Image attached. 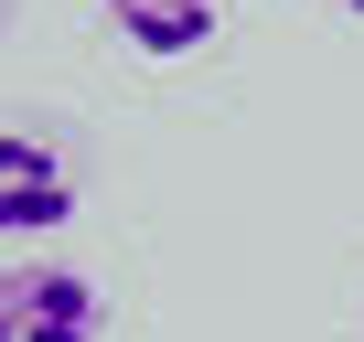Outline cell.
<instances>
[{"label": "cell", "mask_w": 364, "mask_h": 342, "mask_svg": "<svg viewBox=\"0 0 364 342\" xmlns=\"http://www.w3.org/2000/svg\"><path fill=\"white\" fill-rule=\"evenodd\" d=\"M107 299L75 267H0V342H97Z\"/></svg>", "instance_id": "1"}, {"label": "cell", "mask_w": 364, "mask_h": 342, "mask_svg": "<svg viewBox=\"0 0 364 342\" xmlns=\"http://www.w3.org/2000/svg\"><path fill=\"white\" fill-rule=\"evenodd\" d=\"M107 22H118V43H139L150 65H171V54H204L215 43L225 0H107Z\"/></svg>", "instance_id": "3"}, {"label": "cell", "mask_w": 364, "mask_h": 342, "mask_svg": "<svg viewBox=\"0 0 364 342\" xmlns=\"http://www.w3.org/2000/svg\"><path fill=\"white\" fill-rule=\"evenodd\" d=\"M332 11H353V22H364V0H332Z\"/></svg>", "instance_id": "4"}, {"label": "cell", "mask_w": 364, "mask_h": 342, "mask_svg": "<svg viewBox=\"0 0 364 342\" xmlns=\"http://www.w3.org/2000/svg\"><path fill=\"white\" fill-rule=\"evenodd\" d=\"M75 214V160L43 128H0V236H54Z\"/></svg>", "instance_id": "2"}]
</instances>
